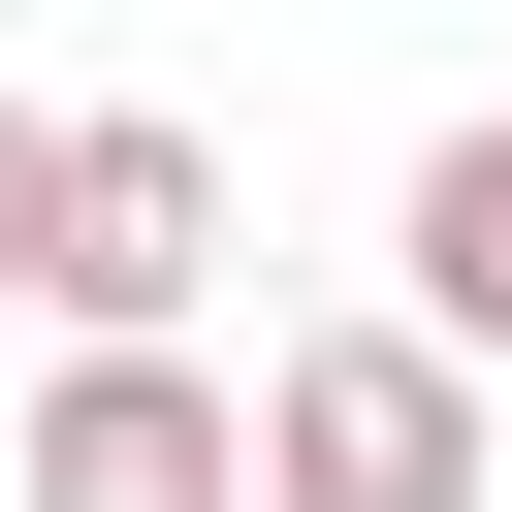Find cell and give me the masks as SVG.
<instances>
[{"mask_svg":"<svg viewBox=\"0 0 512 512\" xmlns=\"http://www.w3.org/2000/svg\"><path fill=\"white\" fill-rule=\"evenodd\" d=\"M224 448H256V512H480V384H448L416 320L256 352V384H224Z\"/></svg>","mask_w":512,"mask_h":512,"instance_id":"1","label":"cell"},{"mask_svg":"<svg viewBox=\"0 0 512 512\" xmlns=\"http://www.w3.org/2000/svg\"><path fill=\"white\" fill-rule=\"evenodd\" d=\"M192 288H224V160L128 96V128H64L32 160V320L64 352H192Z\"/></svg>","mask_w":512,"mask_h":512,"instance_id":"2","label":"cell"},{"mask_svg":"<svg viewBox=\"0 0 512 512\" xmlns=\"http://www.w3.org/2000/svg\"><path fill=\"white\" fill-rule=\"evenodd\" d=\"M32 512H256V448H224L192 352H64L32 384Z\"/></svg>","mask_w":512,"mask_h":512,"instance_id":"3","label":"cell"},{"mask_svg":"<svg viewBox=\"0 0 512 512\" xmlns=\"http://www.w3.org/2000/svg\"><path fill=\"white\" fill-rule=\"evenodd\" d=\"M384 320H416V352H448V384H480V352H512V96H480V128H448V160H416V256H384Z\"/></svg>","mask_w":512,"mask_h":512,"instance_id":"4","label":"cell"},{"mask_svg":"<svg viewBox=\"0 0 512 512\" xmlns=\"http://www.w3.org/2000/svg\"><path fill=\"white\" fill-rule=\"evenodd\" d=\"M32 160H64V128H32V96H0V288H32Z\"/></svg>","mask_w":512,"mask_h":512,"instance_id":"5","label":"cell"}]
</instances>
